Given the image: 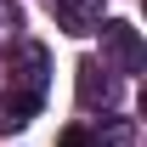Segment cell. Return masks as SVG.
I'll return each mask as SVG.
<instances>
[{"mask_svg":"<svg viewBox=\"0 0 147 147\" xmlns=\"http://www.w3.org/2000/svg\"><path fill=\"white\" fill-rule=\"evenodd\" d=\"M51 6L68 34H96L102 28V0H51Z\"/></svg>","mask_w":147,"mask_h":147,"instance_id":"3","label":"cell"},{"mask_svg":"<svg viewBox=\"0 0 147 147\" xmlns=\"http://www.w3.org/2000/svg\"><path fill=\"white\" fill-rule=\"evenodd\" d=\"M102 62H108L113 74H142V34L130 28V23H119V17H102Z\"/></svg>","mask_w":147,"mask_h":147,"instance_id":"1","label":"cell"},{"mask_svg":"<svg viewBox=\"0 0 147 147\" xmlns=\"http://www.w3.org/2000/svg\"><path fill=\"white\" fill-rule=\"evenodd\" d=\"M57 147H96V130L74 125V130H62V142H57Z\"/></svg>","mask_w":147,"mask_h":147,"instance_id":"7","label":"cell"},{"mask_svg":"<svg viewBox=\"0 0 147 147\" xmlns=\"http://www.w3.org/2000/svg\"><path fill=\"white\" fill-rule=\"evenodd\" d=\"M34 108H40V96H34V91H6V96H0V136L23 130L28 119H34Z\"/></svg>","mask_w":147,"mask_h":147,"instance_id":"4","label":"cell"},{"mask_svg":"<svg viewBox=\"0 0 147 147\" xmlns=\"http://www.w3.org/2000/svg\"><path fill=\"white\" fill-rule=\"evenodd\" d=\"M23 28V11H17V0H0V40H17Z\"/></svg>","mask_w":147,"mask_h":147,"instance_id":"6","label":"cell"},{"mask_svg":"<svg viewBox=\"0 0 147 147\" xmlns=\"http://www.w3.org/2000/svg\"><path fill=\"white\" fill-rule=\"evenodd\" d=\"M17 91H45V45H23V79H17Z\"/></svg>","mask_w":147,"mask_h":147,"instance_id":"5","label":"cell"},{"mask_svg":"<svg viewBox=\"0 0 147 147\" xmlns=\"http://www.w3.org/2000/svg\"><path fill=\"white\" fill-rule=\"evenodd\" d=\"M79 102L85 108H113L119 102V79H113L108 62H96V57L79 62Z\"/></svg>","mask_w":147,"mask_h":147,"instance_id":"2","label":"cell"}]
</instances>
